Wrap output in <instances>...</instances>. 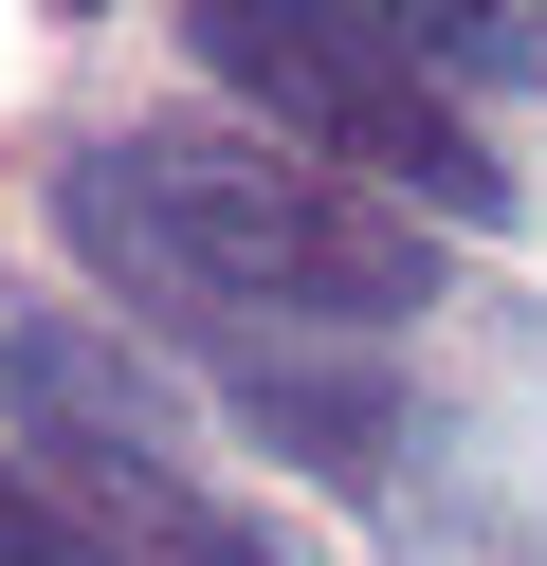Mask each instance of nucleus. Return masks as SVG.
I'll list each match as a JSON object with an SVG mask.
<instances>
[{"label": "nucleus", "mask_w": 547, "mask_h": 566, "mask_svg": "<svg viewBox=\"0 0 547 566\" xmlns=\"http://www.w3.org/2000/svg\"><path fill=\"white\" fill-rule=\"evenodd\" d=\"M0 402H19V439H128V457H165L182 420H201L128 329H92V311L19 293V274H0Z\"/></svg>", "instance_id": "7ed1b4c3"}, {"label": "nucleus", "mask_w": 547, "mask_h": 566, "mask_svg": "<svg viewBox=\"0 0 547 566\" xmlns=\"http://www.w3.org/2000/svg\"><path fill=\"white\" fill-rule=\"evenodd\" d=\"M0 457L73 512V548H92V566H274L219 493H182V457H128V439H0Z\"/></svg>", "instance_id": "20e7f679"}, {"label": "nucleus", "mask_w": 547, "mask_h": 566, "mask_svg": "<svg viewBox=\"0 0 547 566\" xmlns=\"http://www.w3.org/2000/svg\"><path fill=\"white\" fill-rule=\"evenodd\" d=\"M201 366H219V402H238L274 457H311V475H383L401 457V402L365 366H311V347H255V329H201Z\"/></svg>", "instance_id": "39448f33"}, {"label": "nucleus", "mask_w": 547, "mask_h": 566, "mask_svg": "<svg viewBox=\"0 0 547 566\" xmlns=\"http://www.w3.org/2000/svg\"><path fill=\"white\" fill-rule=\"evenodd\" d=\"M201 74L255 111V147L365 184L383 220H438V238H493L511 220V147L365 19V0H201Z\"/></svg>", "instance_id": "f03ea898"}, {"label": "nucleus", "mask_w": 547, "mask_h": 566, "mask_svg": "<svg viewBox=\"0 0 547 566\" xmlns=\"http://www.w3.org/2000/svg\"><path fill=\"white\" fill-rule=\"evenodd\" d=\"M55 220L109 293L182 311V329H401L438 293V238L383 220L365 184L255 147L219 111H165V128H109V147L55 165Z\"/></svg>", "instance_id": "f257e3e1"}, {"label": "nucleus", "mask_w": 547, "mask_h": 566, "mask_svg": "<svg viewBox=\"0 0 547 566\" xmlns=\"http://www.w3.org/2000/svg\"><path fill=\"white\" fill-rule=\"evenodd\" d=\"M438 92H547V0H365Z\"/></svg>", "instance_id": "423d86ee"}]
</instances>
